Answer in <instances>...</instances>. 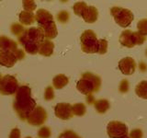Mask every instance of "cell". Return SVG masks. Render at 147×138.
Wrapping results in <instances>:
<instances>
[{
    "instance_id": "cell-1",
    "label": "cell",
    "mask_w": 147,
    "mask_h": 138,
    "mask_svg": "<svg viewBox=\"0 0 147 138\" xmlns=\"http://www.w3.org/2000/svg\"><path fill=\"white\" fill-rule=\"evenodd\" d=\"M13 107L18 117L21 120H27L32 110L36 108V101L31 98L30 87L25 85L18 87Z\"/></svg>"
},
{
    "instance_id": "cell-2",
    "label": "cell",
    "mask_w": 147,
    "mask_h": 138,
    "mask_svg": "<svg viewBox=\"0 0 147 138\" xmlns=\"http://www.w3.org/2000/svg\"><path fill=\"white\" fill-rule=\"evenodd\" d=\"M20 43L24 46L25 51L30 54L38 53L40 43L45 40L43 31L40 28L32 27L25 30L22 34L18 37Z\"/></svg>"
},
{
    "instance_id": "cell-3",
    "label": "cell",
    "mask_w": 147,
    "mask_h": 138,
    "mask_svg": "<svg viewBox=\"0 0 147 138\" xmlns=\"http://www.w3.org/2000/svg\"><path fill=\"white\" fill-rule=\"evenodd\" d=\"M101 87L100 77L94 74L86 72L82 75L81 78L76 84L78 91L86 96L93 95L95 92H98Z\"/></svg>"
},
{
    "instance_id": "cell-4",
    "label": "cell",
    "mask_w": 147,
    "mask_h": 138,
    "mask_svg": "<svg viewBox=\"0 0 147 138\" xmlns=\"http://www.w3.org/2000/svg\"><path fill=\"white\" fill-rule=\"evenodd\" d=\"M119 43L121 45L128 48H132L136 45H142L146 41V37L141 35L138 31L126 30L119 35Z\"/></svg>"
},
{
    "instance_id": "cell-5",
    "label": "cell",
    "mask_w": 147,
    "mask_h": 138,
    "mask_svg": "<svg viewBox=\"0 0 147 138\" xmlns=\"http://www.w3.org/2000/svg\"><path fill=\"white\" fill-rule=\"evenodd\" d=\"M98 37L91 30H85L80 37L81 49L86 53H95L98 52Z\"/></svg>"
},
{
    "instance_id": "cell-6",
    "label": "cell",
    "mask_w": 147,
    "mask_h": 138,
    "mask_svg": "<svg viewBox=\"0 0 147 138\" xmlns=\"http://www.w3.org/2000/svg\"><path fill=\"white\" fill-rule=\"evenodd\" d=\"M110 13H111L115 22L122 28H126L128 26H130L133 20V18H134L133 14L131 10L121 7H111L110 8Z\"/></svg>"
},
{
    "instance_id": "cell-7",
    "label": "cell",
    "mask_w": 147,
    "mask_h": 138,
    "mask_svg": "<svg viewBox=\"0 0 147 138\" xmlns=\"http://www.w3.org/2000/svg\"><path fill=\"white\" fill-rule=\"evenodd\" d=\"M25 57V53L21 49L16 51H3L0 52V66L5 67H12L15 64Z\"/></svg>"
},
{
    "instance_id": "cell-8",
    "label": "cell",
    "mask_w": 147,
    "mask_h": 138,
    "mask_svg": "<svg viewBox=\"0 0 147 138\" xmlns=\"http://www.w3.org/2000/svg\"><path fill=\"white\" fill-rule=\"evenodd\" d=\"M18 89V83L15 76L10 75L1 76L0 77V94L12 95Z\"/></svg>"
},
{
    "instance_id": "cell-9",
    "label": "cell",
    "mask_w": 147,
    "mask_h": 138,
    "mask_svg": "<svg viewBox=\"0 0 147 138\" xmlns=\"http://www.w3.org/2000/svg\"><path fill=\"white\" fill-rule=\"evenodd\" d=\"M107 132L110 138H124L128 135V127L121 122L113 121L108 124Z\"/></svg>"
},
{
    "instance_id": "cell-10",
    "label": "cell",
    "mask_w": 147,
    "mask_h": 138,
    "mask_svg": "<svg viewBox=\"0 0 147 138\" xmlns=\"http://www.w3.org/2000/svg\"><path fill=\"white\" fill-rule=\"evenodd\" d=\"M46 119H47L46 110L42 107H40V106H37L29 115V117L27 118V121L31 125L40 126L41 124L45 122Z\"/></svg>"
},
{
    "instance_id": "cell-11",
    "label": "cell",
    "mask_w": 147,
    "mask_h": 138,
    "mask_svg": "<svg viewBox=\"0 0 147 138\" xmlns=\"http://www.w3.org/2000/svg\"><path fill=\"white\" fill-rule=\"evenodd\" d=\"M119 69L123 75L130 76L132 75L135 72L136 69V63L134 59L131 57H125L122 58L121 61L119 62Z\"/></svg>"
},
{
    "instance_id": "cell-12",
    "label": "cell",
    "mask_w": 147,
    "mask_h": 138,
    "mask_svg": "<svg viewBox=\"0 0 147 138\" xmlns=\"http://www.w3.org/2000/svg\"><path fill=\"white\" fill-rule=\"evenodd\" d=\"M54 110L55 115L62 120H69L74 116L72 105L69 103H58Z\"/></svg>"
},
{
    "instance_id": "cell-13",
    "label": "cell",
    "mask_w": 147,
    "mask_h": 138,
    "mask_svg": "<svg viewBox=\"0 0 147 138\" xmlns=\"http://www.w3.org/2000/svg\"><path fill=\"white\" fill-rule=\"evenodd\" d=\"M35 20L38 23L39 28H41L47 24V23L53 21V17L49 11L41 8V9H39V10H37L35 14Z\"/></svg>"
},
{
    "instance_id": "cell-14",
    "label": "cell",
    "mask_w": 147,
    "mask_h": 138,
    "mask_svg": "<svg viewBox=\"0 0 147 138\" xmlns=\"http://www.w3.org/2000/svg\"><path fill=\"white\" fill-rule=\"evenodd\" d=\"M81 17L86 23H94L98 20V9L93 6H87L84 10V12L82 13Z\"/></svg>"
},
{
    "instance_id": "cell-15",
    "label": "cell",
    "mask_w": 147,
    "mask_h": 138,
    "mask_svg": "<svg viewBox=\"0 0 147 138\" xmlns=\"http://www.w3.org/2000/svg\"><path fill=\"white\" fill-rule=\"evenodd\" d=\"M40 29L42 30L43 34L46 40H51L53 39L57 36L58 31H57V28H56V24H55L54 20L51 21L49 23H47L46 25H44L43 27L40 28Z\"/></svg>"
},
{
    "instance_id": "cell-16",
    "label": "cell",
    "mask_w": 147,
    "mask_h": 138,
    "mask_svg": "<svg viewBox=\"0 0 147 138\" xmlns=\"http://www.w3.org/2000/svg\"><path fill=\"white\" fill-rule=\"evenodd\" d=\"M53 49H54V44L52 41L50 40H44L42 43H40L38 53L43 55V56H51L53 53Z\"/></svg>"
},
{
    "instance_id": "cell-17",
    "label": "cell",
    "mask_w": 147,
    "mask_h": 138,
    "mask_svg": "<svg viewBox=\"0 0 147 138\" xmlns=\"http://www.w3.org/2000/svg\"><path fill=\"white\" fill-rule=\"evenodd\" d=\"M18 44L8 37H0V52L3 51H16L18 50Z\"/></svg>"
},
{
    "instance_id": "cell-18",
    "label": "cell",
    "mask_w": 147,
    "mask_h": 138,
    "mask_svg": "<svg viewBox=\"0 0 147 138\" xmlns=\"http://www.w3.org/2000/svg\"><path fill=\"white\" fill-rule=\"evenodd\" d=\"M20 22L22 23L24 25H30L35 21V15L32 12H27L25 10H23L20 13Z\"/></svg>"
},
{
    "instance_id": "cell-19",
    "label": "cell",
    "mask_w": 147,
    "mask_h": 138,
    "mask_svg": "<svg viewBox=\"0 0 147 138\" xmlns=\"http://www.w3.org/2000/svg\"><path fill=\"white\" fill-rule=\"evenodd\" d=\"M68 82H69L68 77L64 75L60 74V75H57L56 76L53 77V85L56 89H61L68 84Z\"/></svg>"
},
{
    "instance_id": "cell-20",
    "label": "cell",
    "mask_w": 147,
    "mask_h": 138,
    "mask_svg": "<svg viewBox=\"0 0 147 138\" xmlns=\"http://www.w3.org/2000/svg\"><path fill=\"white\" fill-rule=\"evenodd\" d=\"M135 93L142 99H147V81L142 80L135 87Z\"/></svg>"
},
{
    "instance_id": "cell-21",
    "label": "cell",
    "mask_w": 147,
    "mask_h": 138,
    "mask_svg": "<svg viewBox=\"0 0 147 138\" xmlns=\"http://www.w3.org/2000/svg\"><path fill=\"white\" fill-rule=\"evenodd\" d=\"M95 109L99 113H105L109 109V102L107 99H98L94 102Z\"/></svg>"
},
{
    "instance_id": "cell-22",
    "label": "cell",
    "mask_w": 147,
    "mask_h": 138,
    "mask_svg": "<svg viewBox=\"0 0 147 138\" xmlns=\"http://www.w3.org/2000/svg\"><path fill=\"white\" fill-rule=\"evenodd\" d=\"M72 109H73L74 115H76V116H83L86 112V106L83 103H76L75 105H73Z\"/></svg>"
},
{
    "instance_id": "cell-23",
    "label": "cell",
    "mask_w": 147,
    "mask_h": 138,
    "mask_svg": "<svg viewBox=\"0 0 147 138\" xmlns=\"http://www.w3.org/2000/svg\"><path fill=\"white\" fill-rule=\"evenodd\" d=\"M137 29H138V32L146 37L147 36V18H144V20H141L138 21L137 23Z\"/></svg>"
},
{
    "instance_id": "cell-24",
    "label": "cell",
    "mask_w": 147,
    "mask_h": 138,
    "mask_svg": "<svg viewBox=\"0 0 147 138\" xmlns=\"http://www.w3.org/2000/svg\"><path fill=\"white\" fill-rule=\"evenodd\" d=\"M87 7V5L85 2H77L74 5L73 9H74V12H75L76 15L81 17L82 16V13L84 12V10L86 9V7Z\"/></svg>"
},
{
    "instance_id": "cell-25",
    "label": "cell",
    "mask_w": 147,
    "mask_h": 138,
    "mask_svg": "<svg viewBox=\"0 0 147 138\" xmlns=\"http://www.w3.org/2000/svg\"><path fill=\"white\" fill-rule=\"evenodd\" d=\"M108 51V41L104 40V39H101L98 41V53L100 54H104L107 53Z\"/></svg>"
},
{
    "instance_id": "cell-26",
    "label": "cell",
    "mask_w": 147,
    "mask_h": 138,
    "mask_svg": "<svg viewBox=\"0 0 147 138\" xmlns=\"http://www.w3.org/2000/svg\"><path fill=\"white\" fill-rule=\"evenodd\" d=\"M23 7H24V10L27 12H32L36 9V3L34 1H31V0H29V1H23L22 3Z\"/></svg>"
},
{
    "instance_id": "cell-27",
    "label": "cell",
    "mask_w": 147,
    "mask_h": 138,
    "mask_svg": "<svg viewBox=\"0 0 147 138\" xmlns=\"http://www.w3.org/2000/svg\"><path fill=\"white\" fill-rule=\"evenodd\" d=\"M24 30L25 29L23 28V26L18 24V23H15V24H13L11 26V31L13 32V34H15L18 37H20Z\"/></svg>"
},
{
    "instance_id": "cell-28",
    "label": "cell",
    "mask_w": 147,
    "mask_h": 138,
    "mask_svg": "<svg viewBox=\"0 0 147 138\" xmlns=\"http://www.w3.org/2000/svg\"><path fill=\"white\" fill-rule=\"evenodd\" d=\"M38 136L40 138H49L51 136V129L47 126L41 127L38 132Z\"/></svg>"
},
{
    "instance_id": "cell-29",
    "label": "cell",
    "mask_w": 147,
    "mask_h": 138,
    "mask_svg": "<svg viewBox=\"0 0 147 138\" xmlns=\"http://www.w3.org/2000/svg\"><path fill=\"white\" fill-rule=\"evenodd\" d=\"M69 18H70V15H69V13L65 10L60 11L57 15L58 21L62 22V23H66L69 20Z\"/></svg>"
},
{
    "instance_id": "cell-30",
    "label": "cell",
    "mask_w": 147,
    "mask_h": 138,
    "mask_svg": "<svg viewBox=\"0 0 147 138\" xmlns=\"http://www.w3.org/2000/svg\"><path fill=\"white\" fill-rule=\"evenodd\" d=\"M54 98V91L52 87H47L44 92V99L45 100H52Z\"/></svg>"
},
{
    "instance_id": "cell-31",
    "label": "cell",
    "mask_w": 147,
    "mask_h": 138,
    "mask_svg": "<svg viewBox=\"0 0 147 138\" xmlns=\"http://www.w3.org/2000/svg\"><path fill=\"white\" fill-rule=\"evenodd\" d=\"M58 138H81V137L79 135H77L75 132L67 130V131H64L63 133H62Z\"/></svg>"
},
{
    "instance_id": "cell-32",
    "label": "cell",
    "mask_w": 147,
    "mask_h": 138,
    "mask_svg": "<svg viewBox=\"0 0 147 138\" xmlns=\"http://www.w3.org/2000/svg\"><path fill=\"white\" fill-rule=\"evenodd\" d=\"M129 89V83H128V80H125L123 79L121 82V85H119V91L121 92V93H126Z\"/></svg>"
},
{
    "instance_id": "cell-33",
    "label": "cell",
    "mask_w": 147,
    "mask_h": 138,
    "mask_svg": "<svg viewBox=\"0 0 147 138\" xmlns=\"http://www.w3.org/2000/svg\"><path fill=\"white\" fill-rule=\"evenodd\" d=\"M131 138H142V132L140 129H134L130 133Z\"/></svg>"
},
{
    "instance_id": "cell-34",
    "label": "cell",
    "mask_w": 147,
    "mask_h": 138,
    "mask_svg": "<svg viewBox=\"0 0 147 138\" xmlns=\"http://www.w3.org/2000/svg\"><path fill=\"white\" fill-rule=\"evenodd\" d=\"M9 138H20V131L18 130V128L13 129L10 133V135H9Z\"/></svg>"
},
{
    "instance_id": "cell-35",
    "label": "cell",
    "mask_w": 147,
    "mask_h": 138,
    "mask_svg": "<svg viewBox=\"0 0 147 138\" xmlns=\"http://www.w3.org/2000/svg\"><path fill=\"white\" fill-rule=\"evenodd\" d=\"M86 101H87V102H88L89 104H94L95 99H94L93 95H88V96H86Z\"/></svg>"
},
{
    "instance_id": "cell-36",
    "label": "cell",
    "mask_w": 147,
    "mask_h": 138,
    "mask_svg": "<svg viewBox=\"0 0 147 138\" xmlns=\"http://www.w3.org/2000/svg\"><path fill=\"white\" fill-rule=\"evenodd\" d=\"M124 138H131V137H130V136H128V135H127V136H125V137H124Z\"/></svg>"
},
{
    "instance_id": "cell-37",
    "label": "cell",
    "mask_w": 147,
    "mask_h": 138,
    "mask_svg": "<svg viewBox=\"0 0 147 138\" xmlns=\"http://www.w3.org/2000/svg\"><path fill=\"white\" fill-rule=\"evenodd\" d=\"M26 138H32V137H30V136H29V137H26Z\"/></svg>"
},
{
    "instance_id": "cell-38",
    "label": "cell",
    "mask_w": 147,
    "mask_h": 138,
    "mask_svg": "<svg viewBox=\"0 0 147 138\" xmlns=\"http://www.w3.org/2000/svg\"><path fill=\"white\" fill-rule=\"evenodd\" d=\"M146 55H147V50H146Z\"/></svg>"
},
{
    "instance_id": "cell-39",
    "label": "cell",
    "mask_w": 147,
    "mask_h": 138,
    "mask_svg": "<svg viewBox=\"0 0 147 138\" xmlns=\"http://www.w3.org/2000/svg\"><path fill=\"white\" fill-rule=\"evenodd\" d=\"M0 77H1V74H0Z\"/></svg>"
}]
</instances>
